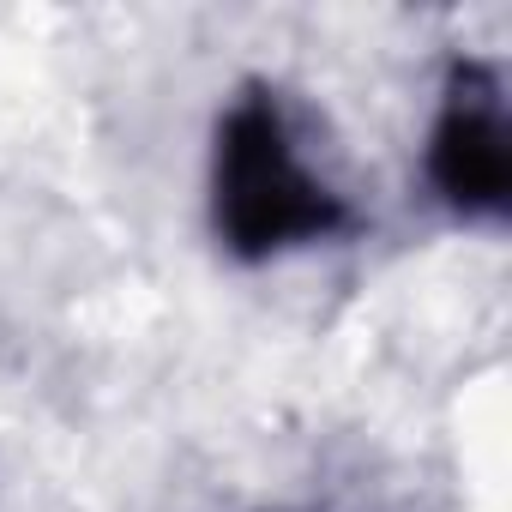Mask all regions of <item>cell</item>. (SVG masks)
Wrapping results in <instances>:
<instances>
[{
  "label": "cell",
  "instance_id": "6da1fadb",
  "mask_svg": "<svg viewBox=\"0 0 512 512\" xmlns=\"http://www.w3.org/2000/svg\"><path fill=\"white\" fill-rule=\"evenodd\" d=\"M217 235L266 260L296 241H326L344 229L338 193L296 157V139L272 97H241L217 133Z\"/></svg>",
  "mask_w": 512,
  "mask_h": 512
},
{
  "label": "cell",
  "instance_id": "7a4b0ae2",
  "mask_svg": "<svg viewBox=\"0 0 512 512\" xmlns=\"http://www.w3.org/2000/svg\"><path fill=\"white\" fill-rule=\"evenodd\" d=\"M428 169H434V187L458 211H500L506 205L512 145H506V115H500V91L488 85V73L464 67L452 79L446 115L434 127V145H428Z\"/></svg>",
  "mask_w": 512,
  "mask_h": 512
}]
</instances>
